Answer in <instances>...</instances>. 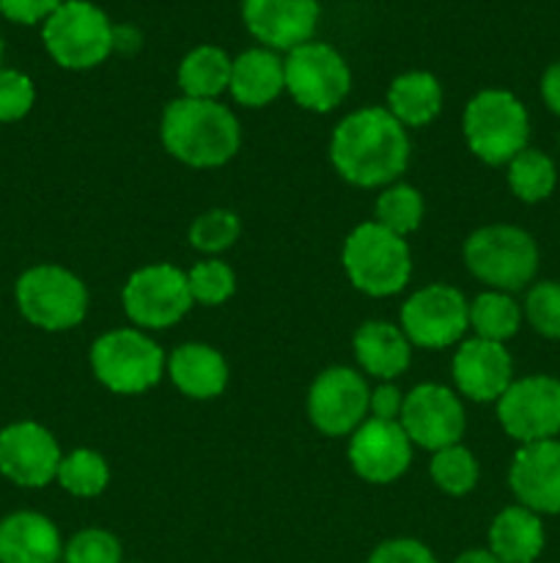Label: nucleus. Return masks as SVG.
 Returning <instances> with one entry per match:
<instances>
[{
    "mask_svg": "<svg viewBox=\"0 0 560 563\" xmlns=\"http://www.w3.org/2000/svg\"><path fill=\"white\" fill-rule=\"evenodd\" d=\"M329 159L349 185L384 187L406 170L410 135L388 108L355 110L335 126Z\"/></svg>",
    "mask_w": 560,
    "mask_h": 563,
    "instance_id": "f257e3e1",
    "label": "nucleus"
},
{
    "mask_svg": "<svg viewBox=\"0 0 560 563\" xmlns=\"http://www.w3.org/2000/svg\"><path fill=\"white\" fill-rule=\"evenodd\" d=\"M159 137L170 157L190 168H220L236 157L242 126L217 99L179 97L165 108Z\"/></svg>",
    "mask_w": 560,
    "mask_h": 563,
    "instance_id": "f03ea898",
    "label": "nucleus"
},
{
    "mask_svg": "<svg viewBox=\"0 0 560 563\" xmlns=\"http://www.w3.org/2000/svg\"><path fill=\"white\" fill-rule=\"evenodd\" d=\"M346 275L351 286L368 297L399 295L412 275V253L404 236L393 234L377 220L360 223L344 245Z\"/></svg>",
    "mask_w": 560,
    "mask_h": 563,
    "instance_id": "7ed1b4c3",
    "label": "nucleus"
},
{
    "mask_svg": "<svg viewBox=\"0 0 560 563\" xmlns=\"http://www.w3.org/2000/svg\"><path fill=\"white\" fill-rule=\"evenodd\" d=\"M461 126L470 152L486 165H508L530 137L525 104L503 88L478 91L467 102Z\"/></svg>",
    "mask_w": 560,
    "mask_h": 563,
    "instance_id": "20e7f679",
    "label": "nucleus"
},
{
    "mask_svg": "<svg viewBox=\"0 0 560 563\" xmlns=\"http://www.w3.org/2000/svg\"><path fill=\"white\" fill-rule=\"evenodd\" d=\"M464 264L494 291H519L536 278V240L519 225H483L464 242Z\"/></svg>",
    "mask_w": 560,
    "mask_h": 563,
    "instance_id": "39448f33",
    "label": "nucleus"
},
{
    "mask_svg": "<svg viewBox=\"0 0 560 563\" xmlns=\"http://www.w3.org/2000/svg\"><path fill=\"white\" fill-rule=\"evenodd\" d=\"M165 366L168 357L157 341L135 328L110 330L91 346L93 377L113 394H146L163 379Z\"/></svg>",
    "mask_w": 560,
    "mask_h": 563,
    "instance_id": "423d86ee",
    "label": "nucleus"
},
{
    "mask_svg": "<svg viewBox=\"0 0 560 563\" xmlns=\"http://www.w3.org/2000/svg\"><path fill=\"white\" fill-rule=\"evenodd\" d=\"M44 47L64 69H93L113 53V22L88 0H66L44 20Z\"/></svg>",
    "mask_w": 560,
    "mask_h": 563,
    "instance_id": "0eeeda50",
    "label": "nucleus"
},
{
    "mask_svg": "<svg viewBox=\"0 0 560 563\" xmlns=\"http://www.w3.org/2000/svg\"><path fill=\"white\" fill-rule=\"evenodd\" d=\"M16 308L22 317L47 333L77 328L88 313V289L71 269L36 264L16 280Z\"/></svg>",
    "mask_w": 560,
    "mask_h": 563,
    "instance_id": "6e6552de",
    "label": "nucleus"
},
{
    "mask_svg": "<svg viewBox=\"0 0 560 563\" xmlns=\"http://www.w3.org/2000/svg\"><path fill=\"white\" fill-rule=\"evenodd\" d=\"M285 91L300 108L329 113L346 99L351 71L344 55L324 42H305L291 49L283 60Z\"/></svg>",
    "mask_w": 560,
    "mask_h": 563,
    "instance_id": "1a4fd4ad",
    "label": "nucleus"
},
{
    "mask_svg": "<svg viewBox=\"0 0 560 563\" xmlns=\"http://www.w3.org/2000/svg\"><path fill=\"white\" fill-rule=\"evenodd\" d=\"M124 311L137 328L165 330L192 308L187 273L173 264H148L135 269L124 286Z\"/></svg>",
    "mask_w": 560,
    "mask_h": 563,
    "instance_id": "9d476101",
    "label": "nucleus"
},
{
    "mask_svg": "<svg viewBox=\"0 0 560 563\" xmlns=\"http://www.w3.org/2000/svg\"><path fill=\"white\" fill-rule=\"evenodd\" d=\"M470 328V302L448 284L417 289L401 308V330L412 346L445 350Z\"/></svg>",
    "mask_w": 560,
    "mask_h": 563,
    "instance_id": "9b49d317",
    "label": "nucleus"
},
{
    "mask_svg": "<svg viewBox=\"0 0 560 563\" xmlns=\"http://www.w3.org/2000/svg\"><path fill=\"white\" fill-rule=\"evenodd\" d=\"M500 427L516 443H541L560 434V379L525 377L508 385L497 399Z\"/></svg>",
    "mask_w": 560,
    "mask_h": 563,
    "instance_id": "f8f14e48",
    "label": "nucleus"
},
{
    "mask_svg": "<svg viewBox=\"0 0 560 563\" xmlns=\"http://www.w3.org/2000/svg\"><path fill=\"white\" fill-rule=\"evenodd\" d=\"M368 401L371 390L362 374L355 368L333 366L313 379L307 390V416L327 438H346L368 421Z\"/></svg>",
    "mask_w": 560,
    "mask_h": 563,
    "instance_id": "ddd939ff",
    "label": "nucleus"
},
{
    "mask_svg": "<svg viewBox=\"0 0 560 563\" xmlns=\"http://www.w3.org/2000/svg\"><path fill=\"white\" fill-rule=\"evenodd\" d=\"M399 423L412 445H421L434 454V451L459 443L467 418L453 390L445 385L423 383L404 396Z\"/></svg>",
    "mask_w": 560,
    "mask_h": 563,
    "instance_id": "4468645a",
    "label": "nucleus"
},
{
    "mask_svg": "<svg viewBox=\"0 0 560 563\" xmlns=\"http://www.w3.org/2000/svg\"><path fill=\"white\" fill-rule=\"evenodd\" d=\"M60 460L58 440L42 423L16 421L0 432V473L16 487H47L58 476Z\"/></svg>",
    "mask_w": 560,
    "mask_h": 563,
    "instance_id": "2eb2a0df",
    "label": "nucleus"
},
{
    "mask_svg": "<svg viewBox=\"0 0 560 563\" xmlns=\"http://www.w3.org/2000/svg\"><path fill=\"white\" fill-rule=\"evenodd\" d=\"M349 462L368 484H393L412 462V443L399 421L368 418L351 432Z\"/></svg>",
    "mask_w": 560,
    "mask_h": 563,
    "instance_id": "dca6fc26",
    "label": "nucleus"
},
{
    "mask_svg": "<svg viewBox=\"0 0 560 563\" xmlns=\"http://www.w3.org/2000/svg\"><path fill=\"white\" fill-rule=\"evenodd\" d=\"M242 16L264 47L291 53L316 33L318 0H242Z\"/></svg>",
    "mask_w": 560,
    "mask_h": 563,
    "instance_id": "f3484780",
    "label": "nucleus"
},
{
    "mask_svg": "<svg viewBox=\"0 0 560 563\" xmlns=\"http://www.w3.org/2000/svg\"><path fill=\"white\" fill-rule=\"evenodd\" d=\"M508 482L519 506L536 515H560V440L522 445Z\"/></svg>",
    "mask_w": 560,
    "mask_h": 563,
    "instance_id": "a211bd4d",
    "label": "nucleus"
},
{
    "mask_svg": "<svg viewBox=\"0 0 560 563\" xmlns=\"http://www.w3.org/2000/svg\"><path fill=\"white\" fill-rule=\"evenodd\" d=\"M453 383L472 401H497L514 383V361L497 341L470 339L453 355Z\"/></svg>",
    "mask_w": 560,
    "mask_h": 563,
    "instance_id": "6ab92c4d",
    "label": "nucleus"
},
{
    "mask_svg": "<svg viewBox=\"0 0 560 563\" xmlns=\"http://www.w3.org/2000/svg\"><path fill=\"white\" fill-rule=\"evenodd\" d=\"M64 544L53 520L16 511L0 520V563H58Z\"/></svg>",
    "mask_w": 560,
    "mask_h": 563,
    "instance_id": "aec40b11",
    "label": "nucleus"
},
{
    "mask_svg": "<svg viewBox=\"0 0 560 563\" xmlns=\"http://www.w3.org/2000/svg\"><path fill=\"white\" fill-rule=\"evenodd\" d=\"M168 374L187 399H217L228 385V363L209 344H181L170 352Z\"/></svg>",
    "mask_w": 560,
    "mask_h": 563,
    "instance_id": "412c9836",
    "label": "nucleus"
},
{
    "mask_svg": "<svg viewBox=\"0 0 560 563\" xmlns=\"http://www.w3.org/2000/svg\"><path fill=\"white\" fill-rule=\"evenodd\" d=\"M228 91L242 108H264L285 91L283 60L275 49L253 47L236 55L231 66Z\"/></svg>",
    "mask_w": 560,
    "mask_h": 563,
    "instance_id": "4be33fe9",
    "label": "nucleus"
},
{
    "mask_svg": "<svg viewBox=\"0 0 560 563\" xmlns=\"http://www.w3.org/2000/svg\"><path fill=\"white\" fill-rule=\"evenodd\" d=\"M355 355L362 372L390 383L410 368L412 344L395 324L366 322L355 333Z\"/></svg>",
    "mask_w": 560,
    "mask_h": 563,
    "instance_id": "5701e85b",
    "label": "nucleus"
},
{
    "mask_svg": "<svg viewBox=\"0 0 560 563\" xmlns=\"http://www.w3.org/2000/svg\"><path fill=\"white\" fill-rule=\"evenodd\" d=\"M489 550L503 563H533L544 550V526L536 511L508 506L489 528Z\"/></svg>",
    "mask_w": 560,
    "mask_h": 563,
    "instance_id": "b1692460",
    "label": "nucleus"
},
{
    "mask_svg": "<svg viewBox=\"0 0 560 563\" xmlns=\"http://www.w3.org/2000/svg\"><path fill=\"white\" fill-rule=\"evenodd\" d=\"M388 110L401 126H426L443 110V86L432 71H404L390 82Z\"/></svg>",
    "mask_w": 560,
    "mask_h": 563,
    "instance_id": "393cba45",
    "label": "nucleus"
},
{
    "mask_svg": "<svg viewBox=\"0 0 560 563\" xmlns=\"http://www.w3.org/2000/svg\"><path fill=\"white\" fill-rule=\"evenodd\" d=\"M231 66L234 60L228 58V53L214 44L190 49L179 64L181 93L190 99H217L220 93L228 91Z\"/></svg>",
    "mask_w": 560,
    "mask_h": 563,
    "instance_id": "a878e982",
    "label": "nucleus"
},
{
    "mask_svg": "<svg viewBox=\"0 0 560 563\" xmlns=\"http://www.w3.org/2000/svg\"><path fill=\"white\" fill-rule=\"evenodd\" d=\"M522 324V308L505 291H483L470 302V328L475 330V339L503 341L514 339Z\"/></svg>",
    "mask_w": 560,
    "mask_h": 563,
    "instance_id": "bb28decb",
    "label": "nucleus"
},
{
    "mask_svg": "<svg viewBox=\"0 0 560 563\" xmlns=\"http://www.w3.org/2000/svg\"><path fill=\"white\" fill-rule=\"evenodd\" d=\"M558 185V170L555 163L538 148H522L508 163V187L519 201L538 203L552 196Z\"/></svg>",
    "mask_w": 560,
    "mask_h": 563,
    "instance_id": "cd10ccee",
    "label": "nucleus"
},
{
    "mask_svg": "<svg viewBox=\"0 0 560 563\" xmlns=\"http://www.w3.org/2000/svg\"><path fill=\"white\" fill-rule=\"evenodd\" d=\"M55 482L75 498H97L108 489L110 467L99 451L77 449L60 460Z\"/></svg>",
    "mask_w": 560,
    "mask_h": 563,
    "instance_id": "c85d7f7f",
    "label": "nucleus"
},
{
    "mask_svg": "<svg viewBox=\"0 0 560 563\" xmlns=\"http://www.w3.org/2000/svg\"><path fill=\"white\" fill-rule=\"evenodd\" d=\"M426 203L412 185H388L377 198V223L399 236H410L421 229Z\"/></svg>",
    "mask_w": 560,
    "mask_h": 563,
    "instance_id": "c756f323",
    "label": "nucleus"
},
{
    "mask_svg": "<svg viewBox=\"0 0 560 563\" xmlns=\"http://www.w3.org/2000/svg\"><path fill=\"white\" fill-rule=\"evenodd\" d=\"M428 471H432V482L453 498L472 493L478 484V460L461 443L434 451Z\"/></svg>",
    "mask_w": 560,
    "mask_h": 563,
    "instance_id": "7c9ffc66",
    "label": "nucleus"
},
{
    "mask_svg": "<svg viewBox=\"0 0 560 563\" xmlns=\"http://www.w3.org/2000/svg\"><path fill=\"white\" fill-rule=\"evenodd\" d=\"M187 286H190L192 302H201V306H223V302H228L234 297L236 275L220 258H206V262H198L187 273Z\"/></svg>",
    "mask_w": 560,
    "mask_h": 563,
    "instance_id": "2f4dec72",
    "label": "nucleus"
},
{
    "mask_svg": "<svg viewBox=\"0 0 560 563\" xmlns=\"http://www.w3.org/2000/svg\"><path fill=\"white\" fill-rule=\"evenodd\" d=\"M239 231L242 223L231 209H209V212L198 214V218L192 220L190 234L187 236H190V245L195 247V251L214 256V253L228 251V247L239 240Z\"/></svg>",
    "mask_w": 560,
    "mask_h": 563,
    "instance_id": "473e14b6",
    "label": "nucleus"
},
{
    "mask_svg": "<svg viewBox=\"0 0 560 563\" xmlns=\"http://www.w3.org/2000/svg\"><path fill=\"white\" fill-rule=\"evenodd\" d=\"M525 317L544 339H560V284L541 280L525 297Z\"/></svg>",
    "mask_w": 560,
    "mask_h": 563,
    "instance_id": "72a5a7b5",
    "label": "nucleus"
},
{
    "mask_svg": "<svg viewBox=\"0 0 560 563\" xmlns=\"http://www.w3.org/2000/svg\"><path fill=\"white\" fill-rule=\"evenodd\" d=\"M66 563H121V542L102 528H86L75 533L64 548Z\"/></svg>",
    "mask_w": 560,
    "mask_h": 563,
    "instance_id": "f704fd0d",
    "label": "nucleus"
},
{
    "mask_svg": "<svg viewBox=\"0 0 560 563\" xmlns=\"http://www.w3.org/2000/svg\"><path fill=\"white\" fill-rule=\"evenodd\" d=\"M36 102V88L27 75L0 66V124H11L31 113Z\"/></svg>",
    "mask_w": 560,
    "mask_h": 563,
    "instance_id": "c9c22d12",
    "label": "nucleus"
},
{
    "mask_svg": "<svg viewBox=\"0 0 560 563\" xmlns=\"http://www.w3.org/2000/svg\"><path fill=\"white\" fill-rule=\"evenodd\" d=\"M368 563H437V559L417 539H390L373 550Z\"/></svg>",
    "mask_w": 560,
    "mask_h": 563,
    "instance_id": "e433bc0d",
    "label": "nucleus"
},
{
    "mask_svg": "<svg viewBox=\"0 0 560 563\" xmlns=\"http://www.w3.org/2000/svg\"><path fill=\"white\" fill-rule=\"evenodd\" d=\"M64 3L66 0H0V14L16 25H36Z\"/></svg>",
    "mask_w": 560,
    "mask_h": 563,
    "instance_id": "4c0bfd02",
    "label": "nucleus"
},
{
    "mask_svg": "<svg viewBox=\"0 0 560 563\" xmlns=\"http://www.w3.org/2000/svg\"><path fill=\"white\" fill-rule=\"evenodd\" d=\"M401 407H404V396L393 383H382L377 390H371V401H368V412L379 421H399Z\"/></svg>",
    "mask_w": 560,
    "mask_h": 563,
    "instance_id": "58836bf2",
    "label": "nucleus"
},
{
    "mask_svg": "<svg viewBox=\"0 0 560 563\" xmlns=\"http://www.w3.org/2000/svg\"><path fill=\"white\" fill-rule=\"evenodd\" d=\"M541 97L555 115H560V60L549 66L541 77Z\"/></svg>",
    "mask_w": 560,
    "mask_h": 563,
    "instance_id": "ea45409f",
    "label": "nucleus"
},
{
    "mask_svg": "<svg viewBox=\"0 0 560 563\" xmlns=\"http://www.w3.org/2000/svg\"><path fill=\"white\" fill-rule=\"evenodd\" d=\"M141 47V33L132 25H113V49H121V53H135Z\"/></svg>",
    "mask_w": 560,
    "mask_h": 563,
    "instance_id": "a19ab883",
    "label": "nucleus"
},
{
    "mask_svg": "<svg viewBox=\"0 0 560 563\" xmlns=\"http://www.w3.org/2000/svg\"><path fill=\"white\" fill-rule=\"evenodd\" d=\"M453 563H503L492 550H467Z\"/></svg>",
    "mask_w": 560,
    "mask_h": 563,
    "instance_id": "79ce46f5",
    "label": "nucleus"
},
{
    "mask_svg": "<svg viewBox=\"0 0 560 563\" xmlns=\"http://www.w3.org/2000/svg\"><path fill=\"white\" fill-rule=\"evenodd\" d=\"M0 64H3V38H0Z\"/></svg>",
    "mask_w": 560,
    "mask_h": 563,
    "instance_id": "37998d69",
    "label": "nucleus"
},
{
    "mask_svg": "<svg viewBox=\"0 0 560 563\" xmlns=\"http://www.w3.org/2000/svg\"><path fill=\"white\" fill-rule=\"evenodd\" d=\"M558 146H560V137H558Z\"/></svg>",
    "mask_w": 560,
    "mask_h": 563,
    "instance_id": "c03bdc74",
    "label": "nucleus"
}]
</instances>
